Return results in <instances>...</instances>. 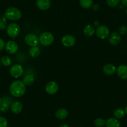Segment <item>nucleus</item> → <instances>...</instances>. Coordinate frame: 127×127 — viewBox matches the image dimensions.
<instances>
[{
    "label": "nucleus",
    "mask_w": 127,
    "mask_h": 127,
    "mask_svg": "<svg viewBox=\"0 0 127 127\" xmlns=\"http://www.w3.org/2000/svg\"><path fill=\"white\" fill-rule=\"evenodd\" d=\"M10 94L14 97H21L26 92V85L21 80H15L9 87Z\"/></svg>",
    "instance_id": "f257e3e1"
},
{
    "label": "nucleus",
    "mask_w": 127,
    "mask_h": 127,
    "mask_svg": "<svg viewBox=\"0 0 127 127\" xmlns=\"http://www.w3.org/2000/svg\"><path fill=\"white\" fill-rule=\"evenodd\" d=\"M4 16L9 20L18 21L21 18L22 13L17 8L9 7L6 10Z\"/></svg>",
    "instance_id": "f03ea898"
},
{
    "label": "nucleus",
    "mask_w": 127,
    "mask_h": 127,
    "mask_svg": "<svg viewBox=\"0 0 127 127\" xmlns=\"http://www.w3.org/2000/svg\"><path fill=\"white\" fill-rule=\"evenodd\" d=\"M39 39V42L42 46H48L53 43L54 41V37L53 34L49 32H45L41 34Z\"/></svg>",
    "instance_id": "7ed1b4c3"
},
{
    "label": "nucleus",
    "mask_w": 127,
    "mask_h": 127,
    "mask_svg": "<svg viewBox=\"0 0 127 127\" xmlns=\"http://www.w3.org/2000/svg\"><path fill=\"white\" fill-rule=\"evenodd\" d=\"M6 32L9 37L14 38L19 35L20 32V27L17 23H11L7 26Z\"/></svg>",
    "instance_id": "20e7f679"
},
{
    "label": "nucleus",
    "mask_w": 127,
    "mask_h": 127,
    "mask_svg": "<svg viewBox=\"0 0 127 127\" xmlns=\"http://www.w3.org/2000/svg\"><path fill=\"white\" fill-rule=\"evenodd\" d=\"M96 34L97 37L101 39H107L110 35L109 29L105 26H99L96 30Z\"/></svg>",
    "instance_id": "39448f33"
},
{
    "label": "nucleus",
    "mask_w": 127,
    "mask_h": 127,
    "mask_svg": "<svg viewBox=\"0 0 127 127\" xmlns=\"http://www.w3.org/2000/svg\"><path fill=\"white\" fill-rule=\"evenodd\" d=\"M24 41L27 45L31 47H35L39 44V39L38 37L34 34H28L24 38Z\"/></svg>",
    "instance_id": "423d86ee"
},
{
    "label": "nucleus",
    "mask_w": 127,
    "mask_h": 127,
    "mask_svg": "<svg viewBox=\"0 0 127 127\" xmlns=\"http://www.w3.org/2000/svg\"><path fill=\"white\" fill-rule=\"evenodd\" d=\"M10 74L14 78H18L21 76L24 73V69L23 66L19 64H15L11 67L9 70Z\"/></svg>",
    "instance_id": "0eeeda50"
},
{
    "label": "nucleus",
    "mask_w": 127,
    "mask_h": 127,
    "mask_svg": "<svg viewBox=\"0 0 127 127\" xmlns=\"http://www.w3.org/2000/svg\"><path fill=\"white\" fill-rule=\"evenodd\" d=\"M18 45L15 41H9L5 44V49L8 53L10 54H16L18 51Z\"/></svg>",
    "instance_id": "6e6552de"
},
{
    "label": "nucleus",
    "mask_w": 127,
    "mask_h": 127,
    "mask_svg": "<svg viewBox=\"0 0 127 127\" xmlns=\"http://www.w3.org/2000/svg\"><path fill=\"white\" fill-rule=\"evenodd\" d=\"M62 44L63 46H65V47H72L75 44L76 42V40L75 38L73 36L71 35H65L64 36L61 40Z\"/></svg>",
    "instance_id": "1a4fd4ad"
},
{
    "label": "nucleus",
    "mask_w": 127,
    "mask_h": 127,
    "mask_svg": "<svg viewBox=\"0 0 127 127\" xmlns=\"http://www.w3.org/2000/svg\"><path fill=\"white\" fill-rule=\"evenodd\" d=\"M59 90V85L54 81H51L47 83L46 85V91L50 95L56 94Z\"/></svg>",
    "instance_id": "9d476101"
},
{
    "label": "nucleus",
    "mask_w": 127,
    "mask_h": 127,
    "mask_svg": "<svg viewBox=\"0 0 127 127\" xmlns=\"http://www.w3.org/2000/svg\"><path fill=\"white\" fill-rule=\"evenodd\" d=\"M108 41L111 45L117 46L119 44L121 41V35L117 32H112L108 36Z\"/></svg>",
    "instance_id": "9b49d317"
},
{
    "label": "nucleus",
    "mask_w": 127,
    "mask_h": 127,
    "mask_svg": "<svg viewBox=\"0 0 127 127\" xmlns=\"http://www.w3.org/2000/svg\"><path fill=\"white\" fill-rule=\"evenodd\" d=\"M36 5L37 8L41 10H47L51 6V1L50 0H37Z\"/></svg>",
    "instance_id": "f8f14e48"
},
{
    "label": "nucleus",
    "mask_w": 127,
    "mask_h": 127,
    "mask_svg": "<svg viewBox=\"0 0 127 127\" xmlns=\"http://www.w3.org/2000/svg\"><path fill=\"white\" fill-rule=\"evenodd\" d=\"M117 72L120 78L124 80L127 79V65H119L117 69Z\"/></svg>",
    "instance_id": "ddd939ff"
},
{
    "label": "nucleus",
    "mask_w": 127,
    "mask_h": 127,
    "mask_svg": "<svg viewBox=\"0 0 127 127\" xmlns=\"http://www.w3.org/2000/svg\"><path fill=\"white\" fill-rule=\"evenodd\" d=\"M23 108V103L19 101H15V102H13L11 105V110L12 112L15 114H19V113H21Z\"/></svg>",
    "instance_id": "4468645a"
},
{
    "label": "nucleus",
    "mask_w": 127,
    "mask_h": 127,
    "mask_svg": "<svg viewBox=\"0 0 127 127\" xmlns=\"http://www.w3.org/2000/svg\"><path fill=\"white\" fill-rule=\"evenodd\" d=\"M117 70V68L115 65L111 64H106L103 68V72L105 75H112L115 73Z\"/></svg>",
    "instance_id": "2eb2a0df"
},
{
    "label": "nucleus",
    "mask_w": 127,
    "mask_h": 127,
    "mask_svg": "<svg viewBox=\"0 0 127 127\" xmlns=\"http://www.w3.org/2000/svg\"><path fill=\"white\" fill-rule=\"evenodd\" d=\"M107 127H121V124L118 119L116 118H110L106 121Z\"/></svg>",
    "instance_id": "dca6fc26"
},
{
    "label": "nucleus",
    "mask_w": 127,
    "mask_h": 127,
    "mask_svg": "<svg viewBox=\"0 0 127 127\" xmlns=\"http://www.w3.org/2000/svg\"><path fill=\"white\" fill-rule=\"evenodd\" d=\"M68 112L65 108H60L56 112V117L57 119L64 120L68 116Z\"/></svg>",
    "instance_id": "f3484780"
},
{
    "label": "nucleus",
    "mask_w": 127,
    "mask_h": 127,
    "mask_svg": "<svg viewBox=\"0 0 127 127\" xmlns=\"http://www.w3.org/2000/svg\"><path fill=\"white\" fill-rule=\"evenodd\" d=\"M95 32V28L93 26L90 24H88L84 28V34L85 36H92L94 34Z\"/></svg>",
    "instance_id": "a211bd4d"
},
{
    "label": "nucleus",
    "mask_w": 127,
    "mask_h": 127,
    "mask_svg": "<svg viewBox=\"0 0 127 127\" xmlns=\"http://www.w3.org/2000/svg\"><path fill=\"white\" fill-rule=\"evenodd\" d=\"M34 82V77L31 74H28V75H25L23 80V82L24 83V85H28V86L32 85Z\"/></svg>",
    "instance_id": "6ab92c4d"
},
{
    "label": "nucleus",
    "mask_w": 127,
    "mask_h": 127,
    "mask_svg": "<svg viewBox=\"0 0 127 127\" xmlns=\"http://www.w3.org/2000/svg\"><path fill=\"white\" fill-rule=\"evenodd\" d=\"M29 54L31 57H33V58H36V57H37L40 55V49L37 46L32 47L29 49Z\"/></svg>",
    "instance_id": "aec40b11"
},
{
    "label": "nucleus",
    "mask_w": 127,
    "mask_h": 127,
    "mask_svg": "<svg viewBox=\"0 0 127 127\" xmlns=\"http://www.w3.org/2000/svg\"><path fill=\"white\" fill-rule=\"evenodd\" d=\"M113 114H114L115 117L116 118L119 120V119H122V118H123V117H125V115L126 113L125 110L119 108H117V109H116L114 111Z\"/></svg>",
    "instance_id": "412c9836"
},
{
    "label": "nucleus",
    "mask_w": 127,
    "mask_h": 127,
    "mask_svg": "<svg viewBox=\"0 0 127 127\" xmlns=\"http://www.w3.org/2000/svg\"><path fill=\"white\" fill-rule=\"evenodd\" d=\"M0 62L4 66H9L11 65L12 60L9 56H3L0 59Z\"/></svg>",
    "instance_id": "4be33fe9"
},
{
    "label": "nucleus",
    "mask_w": 127,
    "mask_h": 127,
    "mask_svg": "<svg viewBox=\"0 0 127 127\" xmlns=\"http://www.w3.org/2000/svg\"><path fill=\"white\" fill-rule=\"evenodd\" d=\"M80 4L84 9H89L92 6V0H80Z\"/></svg>",
    "instance_id": "5701e85b"
},
{
    "label": "nucleus",
    "mask_w": 127,
    "mask_h": 127,
    "mask_svg": "<svg viewBox=\"0 0 127 127\" xmlns=\"http://www.w3.org/2000/svg\"><path fill=\"white\" fill-rule=\"evenodd\" d=\"M106 121L102 118H96L94 121V125L97 127H103L105 125Z\"/></svg>",
    "instance_id": "b1692460"
},
{
    "label": "nucleus",
    "mask_w": 127,
    "mask_h": 127,
    "mask_svg": "<svg viewBox=\"0 0 127 127\" xmlns=\"http://www.w3.org/2000/svg\"><path fill=\"white\" fill-rule=\"evenodd\" d=\"M8 26V23H7L6 18L4 16H2L0 18V29L1 30H4V29Z\"/></svg>",
    "instance_id": "393cba45"
},
{
    "label": "nucleus",
    "mask_w": 127,
    "mask_h": 127,
    "mask_svg": "<svg viewBox=\"0 0 127 127\" xmlns=\"http://www.w3.org/2000/svg\"><path fill=\"white\" fill-rule=\"evenodd\" d=\"M120 1V0H107V3L110 7L114 8L119 4Z\"/></svg>",
    "instance_id": "a878e982"
},
{
    "label": "nucleus",
    "mask_w": 127,
    "mask_h": 127,
    "mask_svg": "<svg viewBox=\"0 0 127 127\" xmlns=\"http://www.w3.org/2000/svg\"><path fill=\"white\" fill-rule=\"evenodd\" d=\"M9 109V104L8 102H6V101H3L2 102L1 105L0 106V110L3 112H6Z\"/></svg>",
    "instance_id": "bb28decb"
},
{
    "label": "nucleus",
    "mask_w": 127,
    "mask_h": 127,
    "mask_svg": "<svg viewBox=\"0 0 127 127\" xmlns=\"http://www.w3.org/2000/svg\"><path fill=\"white\" fill-rule=\"evenodd\" d=\"M8 120L3 117H0V127H7Z\"/></svg>",
    "instance_id": "cd10ccee"
},
{
    "label": "nucleus",
    "mask_w": 127,
    "mask_h": 127,
    "mask_svg": "<svg viewBox=\"0 0 127 127\" xmlns=\"http://www.w3.org/2000/svg\"><path fill=\"white\" fill-rule=\"evenodd\" d=\"M118 33L120 35H125L127 33V27L125 26H122L118 29Z\"/></svg>",
    "instance_id": "c85d7f7f"
},
{
    "label": "nucleus",
    "mask_w": 127,
    "mask_h": 127,
    "mask_svg": "<svg viewBox=\"0 0 127 127\" xmlns=\"http://www.w3.org/2000/svg\"><path fill=\"white\" fill-rule=\"evenodd\" d=\"M5 47V43H4V41H3L2 39L0 38V51H1L2 50H3V49Z\"/></svg>",
    "instance_id": "c756f323"
},
{
    "label": "nucleus",
    "mask_w": 127,
    "mask_h": 127,
    "mask_svg": "<svg viewBox=\"0 0 127 127\" xmlns=\"http://www.w3.org/2000/svg\"><path fill=\"white\" fill-rule=\"evenodd\" d=\"M121 1H122V3L123 4V5L127 7V0H121Z\"/></svg>",
    "instance_id": "7c9ffc66"
},
{
    "label": "nucleus",
    "mask_w": 127,
    "mask_h": 127,
    "mask_svg": "<svg viewBox=\"0 0 127 127\" xmlns=\"http://www.w3.org/2000/svg\"><path fill=\"white\" fill-rule=\"evenodd\" d=\"M59 127H69V126L67 125V124H63V125H62L60 126Z\"/></svg>",
    "instance_id": "2f4dec72"
},
{
    "label": "nucleus",
    "mask_w": 127,
    "mask_h": 127,
    "mask_svg": "<svg viewBox=\"0 0 127 127\" xmlns=\"http://www.w3.org/2000/svg\"><path fill=\"white\" fill-rule=\"evenodd\" d=\"M125 113H126V114L127 115V105L126 106V107H125Z\"/></svg>",
    "instance_id": "473e14b6"
},
{
    "label": "nucleus",
    "mask_w": 127,
    "mask_h": 127,
    "mask_svg": "<svg viewBox=\"0 0 127 127\" xmlns=\"http://www.w3.org/2000/svg\"><path fill=\"white\" fill-rule=\"evenodd\" d=\"M1 103H2V100H1V97H0V106H1Z\"/></svg>",
    "instance_id": "72a5a7b5"
},
{
    "label": "nucleus",
    "mask_w": 127,
    "mask_h": 127,
    "mask_svg": "<svg viewBox=\"0 0 127 127\" xmlns=\"http://www.w3.org/2000/svg\"><path fill=\"white\" fill-rule=\"evenodd\" d=\"M125 13H126V14H127V9H126V11H125Z\"/></svg>",
    "instance_id": "f704fd0d"
},
{
    "label": "nucleus",
    "mask_w": 127,
    "mask_h": 127,
    "mask_svg": "<svg viewBox=\"0 0 127 127\" xmlns=\"http://www.w3.org/2000/svg\"><path fill=\"white\" fill-rule=\"evenodd\" d=\"M0 67H1V62H0Z\"/></svg>",
    "instance_id": "c9c22d12"
}]
</instances>
